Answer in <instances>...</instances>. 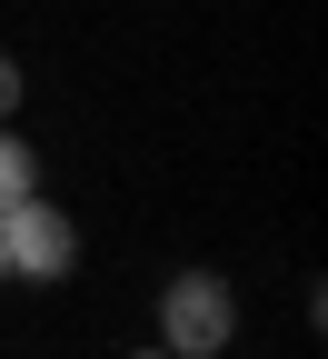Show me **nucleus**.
Listing matches in <instances>:
<instances>
[{"mask_svg": "<svg viewBox=\"0 0 328 359\" xmlns=\"http://www.w3.org/2000/svg\"><path fill=\"white\" fill-rule=\"evenodd\" d=\"M229 339H239V299H229V280H219V269H179V280L159 290V349L219 359Z\"/></svg>", "mask_w": 328, "mask_h": 359, "instance_id": "f257e3e1", "label": "nucleus"}, {"mask_svg": "<svg viewBox=\"0 0 328 359\" xmlns=\"http://www.w3.org/2000/svg\"><path fill=\"white\" fill-rule=\"evenodd\" d=\"M0 250H10V280H70L80 269V219L30 190V200L0 210Z\"/></svg>", "mask_w": 328, "mask_h": 359, "instance_id": "f03ea898", "label": "nucleus"}, {"mask_svg": "<svg viewBox=\"0 0 328 359\" xmlns=\"http://www.w3.org/2000/svg\"><path fill=\"white\" fill-rule=\"evenodd\" d=\"M30 190H40V150L20 140L10 120H0V210H10V200H30Z\"/></svg>", "mask_w": 328, "mask_h": 359, "instance_id": "7ed1b4c3", "label": "nucleus"}, {"mask_svg": "<svg viewBox=\"0 0 328 359\" xmlns=\"http://www.w3.org/2000/svg\"><path fill=\"white\" fill-rule=\"evenodd\" d=\"M20 100H30V70H20L10 50H0V120H20Z\"/></svg>", "mask_w": 328, "mask_h": 359, "instance_id": "20e7f679", "label": "nucleus"}, {"mask_svg": "<svg viewBox=\"0 0 328 359\" xmlns=\"http://www.w3.org/2000/svg\"><path fill=\"white\" fill-rule=\"evenodd\" d=\"M0 290H10V250H0Z\"/></svg>", "mask_w": 328, "mask_h": 359, "instance_id": "39448f33", "label": "nucleus"}]
</instances>
